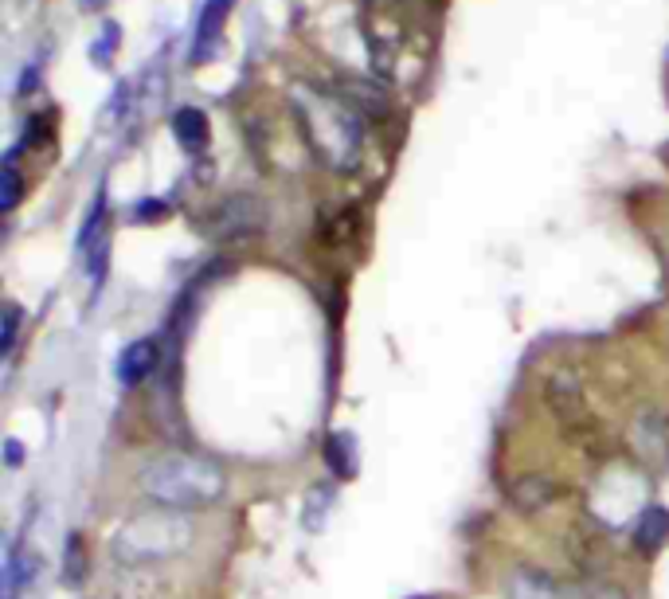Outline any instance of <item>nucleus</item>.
<instances>
[{"mask_svg": "<svg viewBox=\"0 0 669 599\" xmlns=\"http://www.w3.org/2000/svg\"><path fill=\"white\" fill-rule=\"evenodd\" d=\"M173 138L184 153H204L208 141H212V126H208V114L196 110V106H180L173 114Z\"/></svg>", "mask_w": 669, "mask_h": 599, "instance_id": "12", "label": "nucleus"}, {"mask_svg": "<svg viewBox=\"0 0 669 599\" xmlns=\"http://www.w3.org/2000/svg\"><path fill=\"white\" fill-rule=\"evenodd\" d=\"M321 239H325V247H345V243H353L360 231V212L349 204V208H333V212H325L321 216Z\"/></svg>", "mask_w": 669, "mask_h": 599, "instance_id": "13", "label": "nucleus"}, {"mask_svg": "<svg viewBox=\"0 0 669 599\" xmlns=\"http://www.w3.org/2000/svg\"><path fill=\"white\" fill-rule=\"evenodd\" d=\"M0 185H4V200H0V208H4V212H12V208L20 204V196H24V173H20V145H12V149H8V157H4V173H0Z\"/></svg>", "mask_w": 669, "mask_h": 599, "instance_id": "17", "label": "nucleus"}, {"mask_svg": "<svg viewBox=\"0 0 669 599\" xmlns=\"http://www.w3.org/2000/svg\"><path fill=\"white\" fill-rule=\"evenodd\" d=\"M544 404L552 419L560 423V431L576 443H595L599 439V419L587 408V396H583V384L576 369H556L548 380H544Z\"/></svg>", "mask_w": 669, "mask_h": 599, "instance_id": "5", "label": "nucleus"}, {"mask_svg": "<svg viewBox=\"0 0 669 599\" xmlns=\"http://www.w3.org/2000/svg\"><path fill=\"white\" fill-rule=\"evenodd\" d=\"M267 212L255 196H231L220 208V231L223 235H251V231L263 228Z\"/></svg>", "mask_w": 669, "mask_h": 599, "instance_id": "10", "label": "nucleus"}, {"mask_svg": "<svg viewBox=\"0 0 669 599\" xmlns=\"http://www.w3.org/2000/svg\"><path fill=\"white\" fill-rule=\"evenodd\" d=\"M118 40H122V28L106 20V24H102V32H98V40L90 44V63H94L98 71H110L114 51H118Z\"/></svg>", "mask_w": 669, "mask_h": 599, "instance_id": "18", "label": "nucleus"}, {"mask_svg": "<svg viewBox=\"0 0 669 599\" xmlns=\"http://www.w3.org/2000/svg\"><path fill=\"white\" fill-rule=\"evenodd\" d=\"M634 451L642 462H669V427L662 415L646 412L634 423Z\"/></svg>", "mask_w": 669, "mask_h": 599, "instance_id": "9", "label": "nucleus"}, {"mask_svg": "<svg viewBox=\"0 0 669 599\" xmlns=\"http://www.w3.org/2000/svg\"><path fill=\"white\" fill-rule=\"evenodd\" d=\"M16 333H20V306H4V329H0V353L4 357H12Z\"/></svg>", "mask_w": 669, "mask_h": 599, "instance_id": "19", "label": "nucleus"}, {"mask_svg": "<svg viewBox=\"0 0 669 599\" xmlns=\"http://www.w3.org/2000/svg\"><path fill=\"white\" fill-rule=\"evenodd\" d=\"M634 553L638 556H658V549L669 541V509L666 506H650L638 521H634Z\"/></svg>", "mask_w": 669, "mask_h": 599, "instance_id": "11", "label": "nucleus"}, {"mask_svg": "<svg viewBox=\"0 0 669 599\" xmlns=\"http://www.w3.org/2000/svg\"><path fill=\"white\" fill-rule=\"evenodd\" d=\"M20 462H24V447H20L16 439H4V466H12V470H16Z\"/></svg>", "mask_w": 669, "mask_h": 599, "instance_id": "21", "label": "nucleus"}, {"mask_svg": "<svg viewBox=\"0 0 669 599\" xmlns=\"http://www.w3.org/2000/svg\"><path fill=\"white\" fill-rule=\"evenodd\" d=\"M137 490L157 509L192 513V509H208L220 502L227 490V474L220 462L204 459V455L173 451V455H157L141 466Z\"/></svg>", "mask_w": 669, "mask_h": 599, "instance_id": "2", "label": "nucleus"}, {"mask_svg": "<svg viewBox=\"0 0 669 599\" xmlns=\"http://www.w3.org/2000/svg\"><path fill=\"white\" fill-rule=\"evenodd\" d=\"M90 576V556H87V541L79 533L67 537V549H63V584L67 588H83Z\"/></svg>", "mask_w": 669, "mask_h": 599, "instance_id": "16", "label": "nucleus"}, {"mask_svg": "<svg viewBox=\"0 0 669 599\" xmlns=\"http://www.w3.org/2000/svg\"><path fill=\"white\" fill-rule=\"evenodd\" d=\"M231 8H235V0H204L200 24H196V40H192V59H196V63L216 59V47H220V36H223V20H227Z\"/></svg>", "mask_w": 669, "mask_h": 599, "instance_id": "8", "label": "nucleus"}, {"mask_svg": "<svg viewBox=\"0 0 669 599\" xmlns=\"http://www.w3.org/2000/svg\"><path fill=\"white\" fill-rule=\"evenodd\" d=\"M165 216H169V204H165V200H141L130 220H134V224H161Z\"/></svg>", "mask_w": 669, "mask_h": 599, "instance_id": "20", "label": "nucleus"}, {"mask_svg": "<svg viewBox=\"0 0 669 599\" xmlns=\"http://www.w3.org/2000/svg\"><path fill=\"white\" fill-rule=\"evenodd\" d=\"M321 455H325L329 470H333L337 478H357V447H353V435H345V431H333V435L325 439Z\"/></svg>", "mask_w": 669, "mask_h": 599, "instance_id": "15", "label": "nucleus"}, {"mask_svg": "<svg viewBox=\"0 0 669 599\" xmlns=\"http://www.w3.org/2000/svg\"><path fill=\"white\" fill-rule=\"evenodd\" d=\"M290 102H294L298 126L310 141L313 157L333 173H353L364 157V122H360L357 106L345 102L341 94L321 91L310 83H298Z\"/></svg>", "mask_w": 669, "mask_h": 599, "instance_id": "1", "label": "nucleus"}, {"mask_svg": "<svg viewBox=\"0 0 669 599\" xmlns=\"http://www.w3.org/2000/svg\"><path fill=\"white\" fill-rule=\"evenodd\" d=\"M192 521L188 513L177 509H149L137 513L126 525L114 529L110 537V556L126 568H141V564H157V560H173V556L188 553L192 545Z\"/></svg>", "mask_w": 669, "mask_h": 599, "instance_id": "3", "label": "nucleus"}, {"mask_svg": "<svg viewBox=\"0 0 669 599\" xmlns=\"http://www.w3.org/2000/svg\"><path fill=\"white\" fill-rule=\"evenodd\" d=\"M509 599H568V596H564V588L552 576H544L536 568H521L513 576V584H509Z\"/></svg>", "mask_w": 669, "mask_h": 599, "instance_id": "14", "label": "nucleus"}, {"mask_svg": "<svg viewBox=\"0 0 669 599\" xmlns=\"http://www.w3.org/2000/svg\"><path fill=\"white\" fill-rule=\"evenodd\" d=\"M157 365H161V341L157 337H137L118 357V384L122 388H137L145 376L157 372Z\"/></svg>", "mask_w": 669, "mask_h": 599, "instance_id": "7", "label": "nucleus"}, {"mask_svg": "<svg viewBox=\"0 0 669 599\" xmlns=\"http://www.w3.org/2000/svg\"><path fill=\"white\" fill-rule=\"evenodd\" d=\"M646 478L630 466V462H619V466H607L595 486H591V513L603 529H623L626 521L634 525L642 513H646Z\"/></svg>", "mask_w": 669, "mask_h": 599, "instance_id": "4", "label": "nucleus"}, {"mask_svg": "<svg viewBox=\"0 0 669 599\" xmlns=\"http://www.w3.org/2000/svg\"><path fill=\"white\" fill-rule=\"evenodd\" d=\"M560 498H564V486L552 482L548 474H525V478H517L509 486V506L517 513H525V517H536V513L552 509Z\"/></svg>", "mask_w": 669, "mask_h": 599, "instance_id": "6", "label": "nucleus"}]
</instances>
